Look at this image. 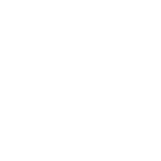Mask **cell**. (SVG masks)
<instances>
[]
</instances>
